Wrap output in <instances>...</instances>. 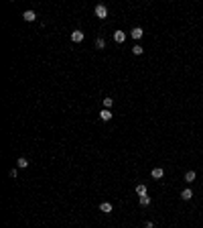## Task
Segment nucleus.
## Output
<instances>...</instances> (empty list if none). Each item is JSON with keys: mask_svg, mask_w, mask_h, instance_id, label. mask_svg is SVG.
<instances>
[{"mask_svg": "<svg viewBox=\"0 0 203 228\" xmlns=\"http://www.w3.org/2000/svg\"><path fill=\"white\" fill-rule=\"evenodd\" d=\"M95 16H98V19H106V16H108V8L104 6V4H98V6H95Z\"/></svg>", "mask_w": 203, "mask_h": 228, "instance_id": "obj_1", "label": "nucleus"}, {"mask_svg": "<svg viewBox=\"0 0 203 228\" xmlns=\"http://www.w3.org/2000/svg\"><path fill=\"white\" fill-rule=\"evenodd\" d=\"M83 37H85V35H83V31H79V29L71 33V41H73V43H81V41H83Z\"/></svg>", "mask_w": 203, "mask_h": 228, "instance_id": "obj_2", "label": "nucleus"}, {"mask_svg": "<svg viewBox=\"0 0 203 228\" xmlns=\"http://www.w3.org/2000/svg\"><path fill=\"white\" fill-rule=\"evenodd\" d=\"M130 35H132V39H142V35H144V31H142V27H134L132 31H130Z\"/></svg>", "mask_w": 203, "mask_h": 228, "instance_id": "obj_3", "label": "nucleus"}, {"mask_svg": "<svg viewBox=\"0 0 203 228\" xmlns=\"http://www.w3.org/2000/svg\"><path fill=\"white\" fill-rule=\"evenodd\" d=\"M150 175H152L155 179H162V177H165V169H162V167H155Z\"/></svg>", "mask_w": 203, "mask_h": 228, "instance_id": "obj_4", "label": "nucleus"}, {"mask_svg": "<svg viewBox=\"0 0 203 228\" xmlns=\"http://www.w3.org/2000/svg\"><path fill=\"white\" fill-rule=\"evenodd\" d=\"M22 19L27 20V22H33V20L37 19V14H35V10H25V14H22Z\"/></svg>", "mask_w": 203, "mask_h": 228, "instance_id": "obj_5", "label": "nucleus"}, {"mask_svg": "<svg viewBox=\"0 0 203 228\" xmlns=\"http://www.w3.org/2000/svg\"><path fill=\"white\" fill-rule=\"evenodd\" d=\"M114 41L116 43H124V41H126V33H124V31H116L114 33Z\"/></svg>", "mask_w": 203, "mask_h": 228, "instance_id": "obj_6", "label": "nucleus"}, {"mask_svg": "<svg viewBox=\"0 0 203 228\" xmlns=\"http://www.w3.org/2000/svg\"><path fill=\"white\" fill-rule=\"evenodd\" d=\"M100 118H102V120H104V122L112 120V112H110L108 108H104V110H102V112H100Z\"/></svg>", "mask_w": 203, "mask_h": 228, "instance_id": "obj_7", "label": "nucleus"}, {"mask_svg": "<svg viewBox=\"0 0 203 228\" xmlns=\"http://www.w3.org/2000/svg\"><path fill=\"white\" fill-rule=\"evenodd\" d=\"M100 210L104 212V214H110V212H112V204H110V202H102V204H100Z\"/></svg>", "mask_w": 203, "mask_h": 228, "instance_id": "obj_8", "label": "nucleus"}, {"mask_svg": "<svg viewBox=\"0 0 203 228\" xmlns=\"http://www.w3.org/2000/svg\"><path fill=\"white\" fill-rule=\"evenodd\" d=\"M181 198H183L185 202H189L191 198H193V192H191L189 188H187V189H183V192H181Z\"/></svg>", "mask_w": 203, "mask_h": 228, "instance_id": "obj_9", "label": "nucleus"}, {"mask_svg": "<svg viewBox=\"0 0 203 228\" xmlns=\"http://www.w3.org/2000/svg\"><path fill=\"white\" fill-rule=\"evenodd\" d=\"M195 171H187V173H185V181H187V183H193V181H195Z\"/></svg>", "mask_w": 203, "mask_h": 228, "instance_id": "obj_10", "label": "nucleus"}, {"mask_svg": "<svg viewBox=\"0 0 203 228\" xmlns=\"http://www.w3.org/2000/svg\"><path fill=\"white\" fill-rule=\"evenodd\" d=\"M16 165H18V169H27V167H28V161H27V157H20L18 161H16Z\"/></svg>", "mask_w": 203, "mask_h": 228, "instance_id": "obj_11", "label": "nucleus"}, {"mask_svg": "<svg viewBox=\"0 0 203 228\" xmlns=\"http://www.w3.org/2000/svg\"><path fill=\"white\" fill-rule=\"evenodd\" d=\"M136 194L138 195H146V185H144V183H138V185H136Z\"/></svg>", "mask_w": 203, "mask_h": 228, "instance_id": "obj_12", "label": "nucleus"}, {"mask_svg": "<svg viewBox=\"0 0 203 228\" xmlns=\"http://www.w3.org/2000/svg\"><path fill=\"white\" fill-rule=\"evenodd\" d=\"M138 202H140V206H148V204H150V198H148V195H140V198H138Z\"/></svg>", "mask_w": 203, "mask_h": 228, "instance_id": "obj_13", "label": "nucleus"}, {"mask_svg": "<svg viewBox=\"0 0 203 228\" xmlns=\"http://www.w3.org/2000/svg\"><path fill=\"white\" fill-rule=\"evenodd\" d=\"M112 104H114V98H104V106L108 108V110L112 108Z\"/></svg>", "mask_w": 203, "mask_h": 228, "instance_id": "obj_14", "label": "nucleus"}, {"mask_svg": "<svg viewBox=\"0 0 203 228\" xmlns=\"http://www.w3.org/2000/svg\"><path fill=\"white\" fill-rule=\"evenodd\" d=\"M95 47H98V49H104V47H106V41H104V39L100 37V39L95 41Z\"/></svg>", "mask_w": 203, "mask_h": 228, "instance_id": "obj_15", "label": "nucleus"}, {"mask_svg": "<svg viewBox=\"0 0 203 228\" xmlns=\"http://www.w3.org/2000/svg\"><path fill=\"white\" fill-rule=\"evenodd\" d=\"M132 53L134 55H142V47L140 45H134V47H132Z\"/></svg>", "mask_w": 203, "mask_h": 228, "instance_id": "obj_16", "label": "nucleus"}, {"mask_svg": "<svg viewBox=\"0 0 203 228\" xmlns=\"http://www.w3.org/2000/svg\"><path fill=\"white\" fill-rule=\"evenodd\" d=\"M16 173H18L16 169H10V171H8V175H10V177H16Z\"/></svg>", "mask_w": 203, "mask_h": 228, "instance_id": "obj_17", "label": "nucleus"}, {"mask_svg": "<svg viewBox=\"0 0 203 228\" xmlns=\"http://www.w3.org/2000/svg\"><path fill=\"white\" fill-rule=\"evenodd\" d=\"M144 228H155V224L152 222H144Z\"/></svg>", "mask_w": 203, "mask_h": 228, "instance_id": "obj_18", "label": "nucleus"}]
</instances>
